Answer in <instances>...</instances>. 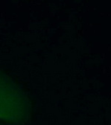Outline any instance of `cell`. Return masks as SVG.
Masks as SVG:
<instances>
[{
    "label": "cell",
    "instance_id": "1",
    "mask_svg": "<svg viewBox=\"0 0 111 125\" xmlns=\"http://www.w3.org/2000/svg\"><path fill=\"white\" fill-rule=\"evenodd\" d=\"M30 114L27 95L11 78L0 71V121L21 125Z\"/></svg>",
    "mask_w": 111,
    "mask_h": 125
}]
</instances>
